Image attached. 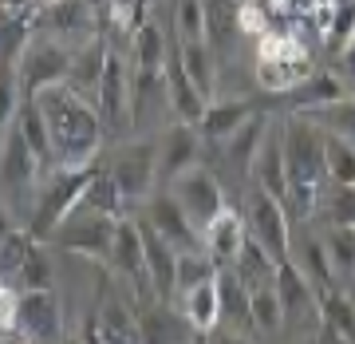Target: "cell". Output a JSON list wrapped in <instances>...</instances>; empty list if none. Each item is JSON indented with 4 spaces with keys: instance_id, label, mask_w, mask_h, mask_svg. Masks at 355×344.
I'll use <instances>...</instances> for the list:
<instances>
[{
    "instance_id": "obj_18",
    "label": "cell",
    "mask_w": 355,
    "mask_h": 344,
    "mask_svg": "<svg viewBox=\"0 0 355 344\" xmlns=\"http://www.w3.org/2000/svg\"><path fill=\"white\" fill-rule=\"evenodd\" d=\"M249 238H253V234H249V222H245L237 210H225V214L202 234V249L217 261V269H229L241 257L245 245H249Z\"/></svg>"
},
{
    "instance_id": "obj_35",
    "label": "cell",
    "mask_w": 355,
    "mask_h": 344,
    "mask_svg": "<svg viewBox=\"0 0 355 344\" xmlns=\"http://www.w3.org/2000/svg\"><path fill=\"white\" fill-rule=\"evenodd\" d=\"M87 210H95V214H107V218H127V198H123V190H119V182L111 179V170L107 166H99L95 170V179H91L87 194H83V202Z\"/></svg>"
},
{
    "instance_id": "obj_46",
    "label": "cell",
    "mask_w": 355,
    "mask_h": 344,
    "mask_svg": "<svg viewBox=\"0 0 355 344\" xmlns=\"http://www.w3.org/2000/svg\"><path fill=\"white\" fill-rule=\"evenodd\" d=\"M174 24H178V44L209 40V32H205V0H174Z\"/></svg>"
},
{
    "instance_id": "obj_48",
    "label": "cell",
    "mask_w": 355,
    "mask_h": 344,
    "mask_svg": "<svg viewBox=\"0 0 355 344\" xmlns=\"http://www.w3.org/2000/svg\"><path fill=\"white\" fill-rule=\"evenodd\" d=\"M28 28H32V20L24 13H4V67H16L24 60V51L32 48L28 44V36H32Z\"/></svg>"
},
{
    "instance_id": "obj_5",
    "label": "cell",
    "mask_w": 355,
    "mask_h": 344,
    "mask_svg": "<svg viewBox=\"0 0 355 344\" xmlns=\"http://www.w3.org/2000/svg\"><path fill=\"white\" fill-rule=\"evenodd\" d=\"M95 170H99V166H87V170H55L48 179V186H44L40 198H36L32 222H28V229H32L36 242H51V234L76 214V206L83 202V194H87L91 179H95Z\"/></svg>"
},
{
    "instance_id": "obj_12",
    "label": "cell",
    "mask_w": 355,
    "mask_h": 344,
    "mask_svg": "<svg viewBox=\"0 0 355 344\" xmlns=\"http://www.w3.org/2000/svg\"><path fill=\"white\" fill-rule=\"evenodd\" d=\"M107 265L127 281V285L154 293L150 289V273H146V242H142V222L139 218H119V229H114Z\"/></svg>"
},
{
    "instance_id": "obj_3",
    "label": "cell",
    "mask_w": 355,
    "mask_h": 344,
    "mask_svg": "<svg viewBox=\"0 0 355 344\" xmlns=\"http://www.w3.org/2000/svg\"><path fill=\"white\" fill-rule=\"evenodd\" d=\"M28 336L32 344H60L64 341V305L55 289H8L4 285V332Z\"/></svg>"
},
{
    "instance_id": "obj_4",
    "label": "cell",
    "mask_w": 355,
    "mask_h": 344,
    "mask_svg": "<svg viewBox=\"0 0 355 344\" xmlns=\"http://www.w3.org/2000/svg\"><path fill=\"white\" fill-rule=\"evenodd\" d=\"M316 76L312 56L296 36L288 32H265L261 48H257V83L272 95H288L292 88H300L304 79Z\"/></svg>"
},
{
    "instance_id": "obj_55",
    "label": "cell",
    "mask_w": 355,
    "mask_h": 344,
    "mask_svg": "<svg viewBox=\"0 0 355 344\" xmlns=\"http://www.w3.org/2000/svg\"><path fill=\"white\" fill-rule=\"evenodd\" d=\"M60 344H83V341H79V336H64Z\"/></svg>"
},
{
    "instance_id": "obj_45",
    "label": "cell",
    "mask_w": 355,
    "mask_h": 344,
    "mask_svg": "<svg viewBox=\"0 0 355 344\" xmlns=\"http://www.w3.org/2000/svg\"><path fill=\"white\" fill-rule=\"evenodd\" d=\"M253 329L257 332H280L284 329V305H280L277 285L253 289Z\"/></svg>"
},
{
    "instance_id": "obj_53",
    "label": "cell",
    "mask_w": 355,
    "mask_h": 344,
    "mask_svg": "<svg viewBox=\"0 0 355 344\" xmlns=\"http://www.w3.org/2000/svg\"><path fill=\"white\" fill-rule=\"evenodd\" d=\"M193 344H209V332H198V341Z\"/></svg>"
},
{
    "instance_id": "obj_42",
    "label": "cell",
    "mask_w": 355,
    "mask_h": 344,
    "mask_svg": "<svg viewBox=\"0 0 355 344\" xmlns=\"http://www.w3.org/2000/svg\"><path fill=\"white\" fill-rule=\"evenodd\" d=\"M324 238V249L331 257V269L340 281H352L355 277V226H328L320 229Z\"/></svg>"
},
{
    "instance_id": "obj_14",
    "label": "cell",
    "mask_w": 355,
    "mask_h": 344,
    "mask_svg": "<svg viewBox=\"0 0 355 344\" xmlns=\"http://www.w3.org/2000/svg\"><path fill=\"white\" fill-rule=\"evenodd\" d=\"M44 174V163L36 151L24 142V135L16 127H4V151H0V179H4V198L12 202L16 190H32L36 179Z\"/></svg>"
},
{
    "instance_id": "obj_50",
    "label": "cell",
    "mask_w": 355,
    "mask_h": 344,
    "mask_svg": "<svg viewBox=\"0 0 355 344\" xmlns=\"http://www.w3.org/2000/svg\"><path fill=\"white\" fill-rule=\"evenodd\" d=\"M209 344H253L249 332H237V329H217L209 332Z\"/></svg>"
},
{
    "instance_id": "obj_49",
    "label": "cell",
    "mask_w": 355,
    "mask_h": 344,
    "mask_svg": "<svg viewBox=\"0 0 355 344\" xmlns=\"http://www.w3.org/2000/svg\"><path fill=\"white\" fill-rule=\"evenodd\" d=\"M336 76H340L347 88H355V40L340 51V67H336Z\"/></svg>"
},
{
    "instance_id": "obj_40",
    "label": "cell",
    "mask_w": 355,
    "mask_h": 344,
    "mask_svg": "<svg viewBox=\"0 0 355 344\" xmlns=\"http://www.w3.org/2000/svg\"><path fill=\"white\" fill-rule=\"evenodd\" d=\"M8 289H20V293H32V289H55V261H51V254H48V242L32 245V254H28L20 277H16Z\"/></svg>"
},
{
    "instance_id": "obj_39",
    "label": "cell",
    "mask_w": 355,
    "mask_h": 344,
    "mask_svg": "<svg viewBox=\"0 0 355 344\" xmlns=\"http://www.w3.org/2000/svg\"><path fill=\"white\" fill-rule=\"evenodd\" d=\"M304 119H312L324 135L355 142V95H343V99L328 103V107H316V111H308Z\"/></svg>"
},
{
    "instance_id": "obj_2",
    "label": "cell",
    "mask_w": 355,
    "mask_h": 344,
    "mask_svg": "<svg viewBox=\"0 0 355 344\" xmlns=\"http://www.w3.org/2000/svg\"><path fill=\"white\" fill-rule=\"evenodd\" d=\"M284 135V158H288V214H316V202L324 186H328V135L304 119V115H288L280 123Z\"/></svg>"
},
{
    "instance_id": "obj_26",
    "label": "cell",
    "mask_w": 355,
    "mask_h": 344,
    "mask_svg": "<svg viewBox=\"0 0 355 344\" xmlns=\"http://www.w3.org/2000/svg\"><path fill=\"white\" fill-rule=\"evenodd\" d=\"M217 293H221V320H225V329L253 332V289L233 269H221L217 273Z\"/></svg>"
},
{
    "instance_id": "obj_17",
    "label": "cell",
    "mask_w": 355,
    "mask_h": 344,
    "mask_svg": "<svg viewBox=\"0 0 355 344\" xmlns=\"http://www.w3.org/2000/svg\"><path fill=\"white\" fill-rule=\"evenodd\" d=\"M277 293L284 305V320H292V325H304V317L320 320V293L312 289V281L300 273L296 261H284L277 269Z\"/></svg>"
},
{
    "instance_id": "obj_6",
    "label": "cell",
    "mask_w": 355,
    "mask_h": 344,
    "mask_svg": "<svg viewBox=\"0 0 355 344\" xmlns=\"http://www.w3.org/2000/svg\"><path fill=\"white\" fill-rule=\"evenodd\" d=\"M107 170L119 182V190L127 198V206L146 202L162 182H158V139H127L114 142L107 154Z\"/></svg>"
},
{
    "instance_id": "obj_51",
    "label": "cell",
    "mask_w": 355,
    "mask_h": 344,
    "mask_svg": "<svg viewBox=\"0 0 355 344\" xmlns=\"http://www.w3.org/2000/svg\"><path fill=\"white\" fill-rule=\"evenodd\" d=\"M316 336H320V344H347V341H343V336H340V332L324 329V325H320V332H316Z\"/></svg>"
},
{
    "instance_id": "obj_20",
    "label": "cell",
    "mask_w": 355,
    "mask_h": 344,
    "mask_svg": "<svg viewBox=\"0 0 355 344\" xmlns=\"http://www.w3.org/2000/svg\"><path fill=\"white\" fill-rule=\"evenodd\" d=\"M166 95H170V111H174L178 123H202L205 107H209V99H205L202 91L193 88V79L186 76V67H182V56H178V48L170 51V64H166Z\"/></svg>"
},
{
    "instance_id": "obj_37",
    "label": "cell",
    "mask_w": 355,
    "mask_h": 344,
    "mask_svg": "<svg viewBox=\"0 0 355 344\" xmlns=\"http://www.w3.org/2000/svg\"><path fill=\"white\" fill-rule=\"evenodd\" d=\"M320 325L340 332L347 344H355V297H347L343 289L320 293Z\"/></svg>"
},
{
    "instance_id": "obj_31",
    "label": "cell",
    "mask_w": 355,
    "mask_h": 344,
    "mask_svg": "<svg viewBox=\"0 0 355 344\" xmlns=\"http://www.w3.org/2000/svg\"><path fill=\"white\" fill-rule=\"evenodd\" d=\"M316 16H320L324 48L340 56V51L355 40V0H328V4L316 8Z\"/></svg>"
},
{
    "instance_id": "obj_7",
    "label": "cell",
    "mask_w": 355,
    "mask_h": 344,
    "mask_svg": "<svg viewBox=\"0 0 355 344\" xmlns=\"http://www.w3.org/2000/svg\"><path fill=\"white\" fill-rule=\"evenodd\" d=\"M166 190L178 198V206L186 210V218H190V226L198 229V234H205V229L229 210L225 190H221V179H217L214 170H205V166H198V170H190V174H182V179L170 182Z\"/></svg>"
},
{
    "instance_id": "obj_41",
    "label": "cell",
    "mask_w": 355,
    "mask_h": 344,
    "mask_svg": "<svg viewBox=\"0 0 355 344\" xmlns=\"http://www.w3.org/2000/svg\"><path fill=\"white\" fill-rule=\"evenodd\" d=\"M32 245H36V238H32V229L28 226H4V245H0V269H4V285H12L16 277H20V269H24L28 254H32Z\"/></svg>"
},
{
    "instance_id": "obj_29",
    "label": "cell",
    "mask_w": 355,
    "mask_h": 344,
    "mask_svg": "<svg viewBox=\"0 0 355 344\" xmlns=\"http://www.w3.org/2000/svg\"><path fill=\"white\" fill-rule=\"evenodd\" d=\"M8 127H16L20 135H24V142L36 151V158L44 163V170L48 174H55V147H51V127L48 119H44V111H40L36 99H24L20 103V111H16V119L8 123Z\"/></svg>"
},
{
    "instance_id": "obj_22",
    "label": "cell",
    "mask_w": 355,
    "mask_h": 344,
    "mask_svg": "<svg viewBox=\"0 0 355 344\" xmlns=\"http://www.w3.org/2000/svg\"><path fill=\"white\" fill-rule=\"evenodd\" d=\"M95 329H99L103 344H146V332H142V313L135 305H127L123 297H107L95 317Z\"/></svg>"
},
{
    "instance_id": "obj_36",
    "label": "cell",
    "mask_w": 355,
    "mask_h": 344,
    "mask_svg": "<svg viewBox=\"0 0 355 344\" xmlns=\"http://www.w3.org/2000/svg\"><path fill=\"white\" fill-rule=\"evenodd\" d=\"M135 44V72H150V76H162L166 64H170V44H166V32L158 24H146L139 36L130 40Z\"/></svg>"
},
{
    "instance_id": "obj_34",
    "label": "cell",
    "mask_w": 355,
    "mask_h": 344,
    "mask_svg": "<svg viewBox=\"0 0 355 344\" xmlns=\"http://www.w3.org/2000/svg\"><path fill=\"white\" fill-rule=\"evenodd\" d=\"M182 313L190 317V325L198 332H217L221 329V293H217V281H205L193 293L182 297Z\"/></svg>"
},
{
    "instance_id": "obj_30",
    "label": "cell",
    "mask_w": 355,
    "mask_h": 344,
    "mask_svg": "<svg viewBox=\"0 0 355 344\" xmlns=\"http://www.w3.org/2000/svg\"><path fill=\"white\" fill-rule=\"evenodd\" d=\"M142 332H146V344H193L198 341V329L190 325V317L186 313L178 317L166 301H158L150 313H142Z\"/></svg>"
},
{
    "instance_id": "obj_32",
    "label": "cell",
    "mask_w": 355,
    "mask_h": 344,
    "mask_svg": "<svg viewBox=\"0 0 355 344\" xmlns=\"http://www.w3.org/2000/svg\"><path fill=\"white\" fill-rule=\"evenodd\" d=\"M178 56H182V67H186V76L193 79V88L209 99L217 91V51H214V44H209V40H190V44H178Z\"/></svg>"
},
{
    "instance_id": "obj_8",
    "label": "cell",
    "mask_w": 355,
    "mask_h": 344,
    "mask_svg": "<svg viewBox=\"0 0 355 344\" xmlns=\"http://www.w3.org/2000/svg\"><path fill=\"white\" fill-rule=\"evenodd\" d=\"M71 60H76V48H67L60 40H36V44L24 51V60L16 64V76L24 83V99H36L40 91L67 83Z\"/></svg>"
},
{
    "instance_id": "obj_54",
    "label": "cell",
    "mask_w": 355,
    "mask_h": 344,
    "mask_svg": "<svg viewBox=\"0 0 355 344\" xmlns=\"http://www.w3.org/2000/svg\"><path fill=\"white\" fill-rule=\"evenodd\" d=\"M8 344H32L28 336H20V341H12V332H8Z\"/></svg>"
},
{
    "instance_id": "obj_9",
    "label": "cell",
    "mask_w": 355,
    "mask_h": 344,
    "mask_svg": "<svg viewBox=\"0 0 355 344\" xmlns=\"http://www.w3.org/2000/svg\"><path fill=\"white\" fill-rule=\"evenodd\" d=\"M245 222H249V234L253 242H261L268 254L277 257L280 265L292 261V222H288V206L272 198L265 190H253L249 194V210H245Z\"/></svg>"
},
{
    "instance_id": "obj_25",
    "label": "cell",
    "mask_w": 355,
    "mask_h": 344,
    "mask_svg": "<svg viewBox=\"0 0 355 344\" xmlns=\"http://www.w3.org/2000/svg\"><path fill=\"white\" fill-rule=\"evenodd\" d=\"M292 261H296L300 273L312 281L316 293L340 289V277H336V269H331V257H328V249H324V238H320V234H304L300 242H292Z\"/></svg>"
},
{
    "instance_id": "obj_24",
    "label": "cell",
    "mask_w": 355,
    "mask_h": 344,
    "mask_svg": "<svg viewBox=\"0 0 355 344\" xmlns=\"http://www.w3.org/2000/svg\"><path fill=\"white\" fill-rule=\"evenodd\" d=\"M253 115H257V107L249 99H214L209 107H205L198 131H202L205 142H221V147H225Z\"/></svg>"
},
{
    "instance_id": "obj_47",
    "label": "cell",
    "mask_w": 355,
    "mask_h": 344,
    "mask_svg": "<svg viewBox=\"0 0 355 344\" xmlns=\"http://www.w3.org/2000/svg\"><path fill=\"white\" fill-rule=\"evenodd\" d=\"M328 182L355 186V142L328 135Z\"/></svg>"
},
{
    "instance_id": "obj_10",
    "label": "cell",
    "mask_w": 355,
    "mask_h": 344,
    "mask_svg": "<svg viewBox=\"0 0 355 344\" xmlns=\"http://www.w3.org/2000/svg\"><path fill=\"white\" fill-rule=\"evenodd\" d=\"M114 229H119V218H107V214L87 210V206H76V214L51 234V245L76 249V254H87V257H103V261H107V257H111Z\"/></svg>"
},
{
    "instance_id": "obj_28",
    "label": "cell",
    "mask_w": 355,
    "mask_h": 344,
    "mask_svg": "<svg viewBox=\"0 0 355 344\" xmlns=\"http://www.w3.org/2000/svg\"><path fill=\"white\" fill-rule=\"evenodd\" d=\"M265 139H268V115L257 111L253 119L225 142V163L233 166V174L253 179V163H257V154H261V147H265Z\"/></svg>"
},
{
    "instance_id": "obj_13",
    "label": "cell",
    "mask_w": 355,
    "mask_h": 344,
    "mask_svg": "<svg viewBox=\"0 0 355 344\" xmlns=\"http://www.w3.org/2000/svg\"><path fill=\"white\" fill-rule=\"evenodd\" d=\"M142 206H146V210H142V222H150L166 242L174 245L178 254H186V249H202V234L190 226L186 210L178 206V198L166 190V186H158V190H154Z\"/></svg>"
},
{
    "instance_id": "obj_15",
    "label": "cell",
    "mask_w": 355,
    "mask_h": 344,
    "mask_svg": "<svg viewBox=\"0 0 355 344\" xmlns=\"http://www.w3.org/2000/svg\"><path fill=\"white\" fill-rule=\"evenodd\" d=\"M142 242H146V273H150L154 301H166L170 305L178 297V249L166 242L150 222H142Z\"/></svg>"
},
{
    "instance_id": "obj_1",
    "label": "cell",
    "mask_w": 355,
    "mask_h": 344,
    "mask_svg": "<svg viewBox=\"0 0 355 344\" xmlns=\"http://www.w3.org/2000/svg\"><path fill=\"white\" fill-rule=\"evenodd\" d=\"M36 103L51 127L55 170H87V166H99L103 131H107L99 107L91 99H83L79 91H71L67 83L40 91Z\"/></svg>"
},
{
    "instance_id": "obj_21",
    "label": "cell",
    "mask_w": 355,
    "mask_h": 344,
    "mask_svg": "<svg viewBox=\"0 0 355 344\" xmlns=\"http://www.w3.org/2000/svg\"><path fill=\"white\" fill-rule=\"evenodd\" d=\"M44 20L51 24L60 44L76 40V48H83V44H91V40L99 36L95 32V4L91 0H60V4L44 8Z\"/></svg>"
},
{
    "instance_id": "obj_19",
    "label": "cell",
    "mask_w": 355,
    "mask_h": 344,
    "mask_svg": "<svg viewBox=\"0 0 355 344\" xmlns=\"http://www.w3.org/2000/svg\"><path fill=\"white\" fill-rule=\"evenodd\" d=\"M253 182H257V190L272 194V198H280V202L288 206L292 179H288V158H284V135H280V127L268 131L265 147H261V154H257Z\"/></svg>"
},
{
    "instance_id": "obj_23",
    "label": "cell",
    "mask_w": 355,
    "mask_h": 344,
    "mask_svg": "<svg viewBox=\"0 0 355 344\" xmlns=\"http://www.w3.org/2000/svg\"><path fill=\"white\" fill-rule=\"evenodd\" d=\"M107 60H111V48L107 40L95 36L91 44L76 48V60H71V76H67V88L79 91L83 99H99V88H103V76H107Z\"/></svg>"
},
{
    "instance_id": "obj_16",
    "label": "cell",
    "mask_w": 355,
    "mask_h": 344,
    "mask_svg": "<svg viewBox=\"0 0 355 344\" xmlns=\"http://www.w3.org/2000/svg\"><path fill=\"white\" fill-rule=\"evenodd\" d=\"M95 107H99L107 127H114V123L119 127H135L130 123V67L119 51H111V60H107V76H103Z\"/></svg>"
},
{
    "instance_id": "obj_27",
    "label": "cell",
    "mask_w": 355,
    "mask_h": 344,
    "mask_svg": "<svg viewBox=\"0 0 355 344\" xmlns=\"http://www.w3.org/2000/svg\"><path fill=\"white\" fill-rule=\"evenodd\" d=\"M343 95H352V91H347V83H343L336 72H316V76L304 79L300 88H292L288 95H284V103H288L292 115H308V111H316V107H328V103L343 99Z\"/></svg>"
},
{
    "instance_id": "obj_56",
    "label": "cell",
    "mask_w": 355,
    "mask_h": 344,
    "mask_svg": "<svg viewBox=\"0 0 355 344\" xmlns=\"http://www.w3.org/2000/svg\"><path fill=\"white\" fill-rule=\"evenodd\" d=\"M40 4H44V8H51V4H60V0H40Z\"/></svg>"
},
{
    "instance_id": "obj_52",
    "label": "cell",
    "mask_w": 355,
    "mask_h": 344,
    "mask_svg": "<svg viewBox=\"0 0 355 344\" xmlns=\"http://www.w3.org/2000/svg\"><path fill=\"white\" fill-rule=\"evenodd\" d=\"M292 344H320V336H304V341H292Z\"/></svg>"
},
{
    "instance_id": "obj_11",
    "label": "cell",
    "mask_w": 355,
    "mask_h": 344,
    "mask_svg": "<svg viewBox=\"0 0 355 344\" xmlns=\"http://www.w3.org/2000/svg\"><path fill=\"white\" fill-rule=\"evenodd\" d=\"M202 131L193 127V123H170V127L158 135V182L162 186H170V182H178L182 174H190V170H198L202 166Z\"/></svg>"
},
{
    "instance_id": "obj_33",
    "label": "cell",
    "mask_w": 355,
    "mask_h": 344,
    "mask_svg": "<svg viewBox=\"0 0 355 344\" xmlns=\"http://www.w3.org/2000/svg\"><path fill=\"white\" fill-rule=\"evenodd\" d=\"M229 269H233V273H237V277H241L249 289H265V285H277L280 261L268 254L261 242H253V238H249V245H245L241 257H237V261H233Z\"/></svg>"
},
{
    "instance_id": "obj_44",
    "label": "cell",
    "mask_w": 355,
    "mask_h": 344,
    "mask_svg": "<svg viewBox=\"0 0 355 344\" xmlns=\"http://www.w3.org/2000/svg\"><path fill=\"white\" fill-rule=\"evenodd\" d=\"M103 8L111 13V24L119 28L123 36H130V40H135L142 28L150 24V20H146V13H150V0H107Z\"/></svg>"
},
{
    "instance_id": "obj_43",
    "label": "cell",
    "mask_w": 355,
    "mask_h": 344,
    "mask_svg": "<svg viewBox=\"0 0 355 344\" xmlns=\"http://www.w3.org/2000/svg\"><path fill=\"white\" fill-rule=\"evenodd\" d=\"M217 261L205 249H186V254H178V297L193 293L198 285H205V281H217Z\"/></svg>"
},
{
    "instance_id": "obj_38",
    "label": "cell",
    "mask_w": 355,
    "mask_h": 344,
    "mask_svg": "<svg viewBox=\"0 0 355 344\" xmlns=\"http://www.w3.org/2000/svg\"><path fill=\"white\" fill-rule=\"evenodd\" d=\"M312 218L324 222V229L328 226H355V186H336V182H328Z\"/></svg>"
}]
</instances>
